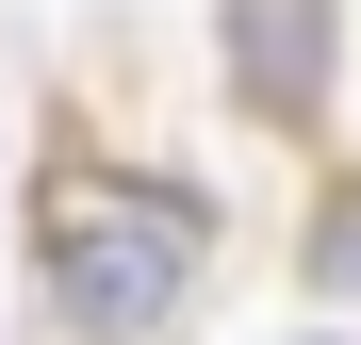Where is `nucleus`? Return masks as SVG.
I'll list each match as a JSON object with an SVG mask.
<instances>
[{"label": "nucleus", "mask_w": 361, "mask_h": 345, "mask_svg": "<svg viewBox=\"0 0 361 345\" xmlns=\"http://www.w3.org/2000/svg\"><path fill=\"white\" fill-rule=\"evenodd\" d=\"M197 296V198L180 181H66L49 198V329L66 345H164Z\"/></svg>", "instance_id": "1"}, {"label": "nucleus", "mask_w": 361, "mask_h": 345, "mask_svg": "<svg viewBox=\"0 0 361 345\" xmlns=\"http://www.w3.org/2000/svg\"><path fill=\"white\" fill-rule=\"evenodd\" d=\"M312 279H329V296H361V181L312 214Z\"/></svg>", "instance_id": "3"}, {"label": "nucleus", "mask_w": 361, "mask_h": 345, "mask_svg": "<svg viewBox=\"0 0 361 345\" xmlns=\"http://www.w3.org/2000/svg\"><path fill=\"white\" fill-rule=\"evenodd\" d=\"M214 66L263 132H312L345 83V0H214Z\"/></svg>", "instance_id": "2"}]
</instances>
